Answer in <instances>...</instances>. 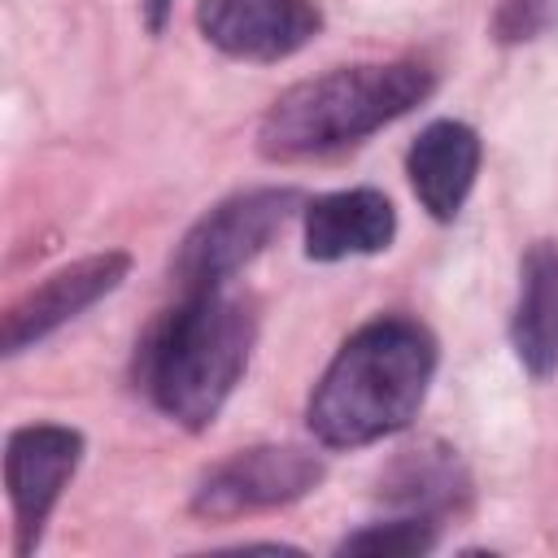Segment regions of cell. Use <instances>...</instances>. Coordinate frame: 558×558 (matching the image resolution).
<instances>
[{
    "mask_svg": "<svg viewBox=\"0 0 558 558\" xmlns=\"http://www.w3.org/2000/svg\"><path fill=\"white\" fill-rule=\"evenodd\" d=\"M480 135L475 126L458 122V118H436L418 131V140L405 153V174L410 187L418 196V205L436 218V222H453L475 187L480 174Z\"/></svg>",
    "mask_w": 558,
    "mask_h": 558,
    "instance_id": "cell-9",
    "label": "cell"
},
{
    "mask_svg": "<svg viewBox=\"0 0 558 558\" xmlns=\"http://www.w3.org/2000/svg\"><path fill=\"white\" fill-rule=\"evenodd\" d=\"M131 270V257L122 248H105L92 257H78L61 270H52L44 283H35L26 296H17L4 314V353L17 357L22 349L48 340L57 327L92 310L100 296H109Z\"/></svg>",
    "mask_w": 558,
    "mask_h": 558,
    "instance_id": "cell-8",
    "label": "cell"
},
{
    "mask_svg": "<svg viewBox=\"0 0 558 558\" xmlns=\"http://www.w3.org/2000/svg\"><path fill=\"white\" fill-rule=\"evenodd\" d=\"M196 26L222 57L266 65L301 52L323 31V13L314 0H201Z\"/></svg>",
    "mask_w": 558,
    "mask_h": 558,
    "instance_id": "cell-7",
    "label": "cell"
},
{
    "mask_svg": "<svg viewBox=\"0 0 558 558\" xmlns=\"http://www.w3.org/2000/svg\"><path fill=\"white\" fill-rule=\"evenodd\" d=\"M510 344L532 379L558 371V240H536L519 262Z\"/></svg>",
    "mask_w": 558,
    "mask_h": 558,
    "instance_id": "cell-11",
    "label": "cell"
},
{
    "mask_svg": "<svg viewBox=\"0 0 558 558\" xmlns=\"http://www.w3.org/2000/svg\"><path fill=\"white\" fill-rule=\"evenodd\" d=\"M466 471L458 453L440 440H418L392 458V466L379 480V497L401 506L405 514H427L440 519L445 510L462 506L466 497Z\"/></svg>",
    "mask_w": 558,
    "mask_h": 558,
    "instance_id": "cell-12",
    "label": "cell"
},
{
    "mask_svg": "<svg viewBox=\"0 0 558 558\" xmlns=\"http://www.w3.org/2000/svg\"><path fill=\"white\" fill-rule=\"evenodd\" d=\"M558 26V0H501L493 13V35L501 44H527Z\"/></svg>",
    "mask_w": 558,
    "mask_h": 558,
    "instance_id": "cell-14",
    "label": "cell"
},
{
    "mask_svg": "<svg viewBox=\"0 0 558 558\" xmlns=\"http://www.w3.org/2000/svg\"><path fill=\"white\" fill-rule=\"evenodd\" d=\"M436 92V74L423 61H371L340 65L292 83L257 122V153L266 161H301L405 118Z\"/></svg>",
    "mask_w": 558,
    "mask_h": 558,
    "instance_id": "cell-3",
    "label": "cell"
},
{
    "mask_svg": "<svg viewBox=\"0 0 558 558\" xmlns=\"http://www.w3.org/2000/svg\"><path fill=\"white\" fill-rule=\"evenodd\" d=\"M440 541V519L427 514H397V519H379L366 523L349 536H340L336 554H362V558H414L436 549Z\"/></svg>",
    "mask_w": 558,
    "mask_h": 558,
    "instance_id": "cell-13",
    "label": "cell"
},
{
    "mask_svg": "<svg viewBox=\"0 0 558 558\" xmlns=\"http://www.w3.org/2000/svg\"><path fill=\"white\" fill-rule=\"evenodd\" d=\"M436 336L405 314L362 323L318 375L305 423L327 449H362L410 427L436 375Z\"/></svg>",
    "mask_w": 558,
    "mask_h": 558,
    "instance_id": "cell-1",
    "label": "cell"
},
{
    "mask_svg": "<svg viewBox=\"0 0 558 558\" xmlns=\"http://www.w3.org/2000/svg\"><path fill=\"white\" fill-rule=\"evenodd\" d=\"M397 235V209L379 187L327 192L305 205V257L344 262L384 253Z\"/></svg>",
    "mask_w": 558,
    "mask_h": 558,
    "instance_id": "cell-10",
    "label": "cell"
},
{
    "mask_svg": "<svg viewBox=\"0 0 558 558\" xmlns=\"http://www.w3.org/2000/svg\"><path fill=\"white\" fill-rule=\"evenodd\" d=\"M296 205H301L296 187H248L218 201L209 214H201L187 227V235L170 257L179 288L192 292V288L227 283L288 227Z\"/></svg>",
    "mask_w": 558,
    "mask_h": 558,
    "instance_id": "cell-4",
    "label": "cell"
},
{
    "mask_svg": "<svg viewBox=\"0 0 558 558\" xmlns=\"http://www.w3.org/2000/svg\"><path fill=\"white\" fill-rule=\"evenodd\" d=\"M83 462V432L65 423H26L9 432L4 445V488L17 523V558H31L44 523Z\"/></svg>",
    "mask_w": 558,
    "mask_h": 558,
    "instance_id": "cell-6",
    "label": "cell"
},
{
    "mask_svg": "<svg viewBox=\"0 0 558 558\" xmlns=\"http://www.w3.org/2000/svg\"><path fill=\"white\" fill-rule=\"evenodd\" d=\"M327 466L314 449L301 445H253L222 462H214L201 484L192 488V514L196 519H240L275 506H292L305 493L323 484Z\"/></svg>",
    "mask_w": 558,
    "mask_h": 558,
    "instance_id": "cell-5",
    "label": "cell"
},
{
    "mask_svg": "<svg viewBox=\"0 0 558 558\" xmlns=\"http://www.w3.org/2000/svg\"><path fill=\"white\" fill-rule=\"evenodd\" d=\"M170 13H174V0H144V26H148L153 35H161V31H166Z\"/></svg>",
    "mask_w": 558,
    "mask_h": 558,
    "instance_id": "cell-15",
    "label": "cell"
},
{
    "mask_svg": "<svg viewBox=\"0 0 558 558\" xmlns=\"http://www.w3.org/2000/svg\"><path fill=\"white\" fill-rule=\"evenodd\" d=\"M253 344V301L227 292V283L192 288L144 331L135 349V384L170 423L205 432L248 371Z\"/></svg>",
    "mask_w": 558,
    "mask_h": 558,
    "instance_id": "cell-2",
    "label": "cell"
}]
</instances>
